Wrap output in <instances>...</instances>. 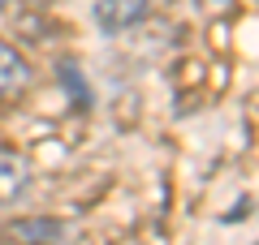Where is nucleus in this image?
Segmentation results:
<instances>
[{
    "mask_svg": "<svg viewBox=\"0 0 259 245\" xmlns=\"http://www.w3.org/2000/svg\"><path fill=\"white\" fill-rule=\"evenodd\" d=\"M9 5H13V0H0V9H9Z\"/></svg>",
    "mask_w": 259,
    "mask_h": 245,
    "instance_id": "423d86ee",
    "label": "nucleus"
},
{
    "mask_svg": "<svg viewBox=\"0 0 259 245\" xmlns=\"http://www.w3.org/2000/svg\"><path fill=\"white\" fill-rule=\"evenodd\" d=\"M26 185H30V163H26V155L0 151V207L13 202L18 194H26Z\"/></svg>",
    "mask_w": 259,
    "mask_h": 245,
    "instance_id": "20e7f679",
    "label": "nucleus"
},
{
    "mask_svg": "<svg viewBox=\"0 0 259 245\" xmlns=\"http://www.w3.org/2000/svg\"><path fill=\"white\" fill-rule=\"evenodd\" d=\"M61 232H65V224L52 215H22V219H9L0 228V241H9V245H56Z\"/></svg>",
    "mask_w": 259,
    "mask_h": 245,
    "instance_id": "f257e3e1",
    "label": "nucleus"
},
{
    "mask_svg": "<svg viewBox=\"0 0 259 245\" xmlns=\"http://www.w3.org/2000/svg\"><path fill=\"white\" fill-rule=\"evenodd\" d=\"M147 9H151V0H95V22L108 35H121V30L139 26L147 18Z\"/></svg>",
    "mask_w": 259,
    "mask_h": 245,
    "instance_id": "f03ea898",
    "label": "nucleus"
},
{
    "mask_svg": "<svg viewBox=\"0 0 259 245\" xmlns=\"http://www.w3.org/2000/svg\"><path fill=\"white\" fill-rule=\"evenodd\" d=\"M30 5H35V9H48V5H52V0H30Z\"/></svg>",
    "mask_w": 259,
    "mask_h": 245,
    "instance_id": "39448f33",
    "label": "nucleus"
},
{
    "mask_svg": "<svg viewBox=\"0 0 259 245\" xmlns=\"http://www.w3.org/2000/svg\"><path fill=\"white\" fill-rule=\"evenodd\" d=\"M26 86H30V65L18 56V47L0 39V99H18Z\"/></svg>",
    "mask_w": 259,
    "mask_h": 245,
    "instance_id": "7ed1b4c3",
    "label": "nucleus"
}]
</instances>
